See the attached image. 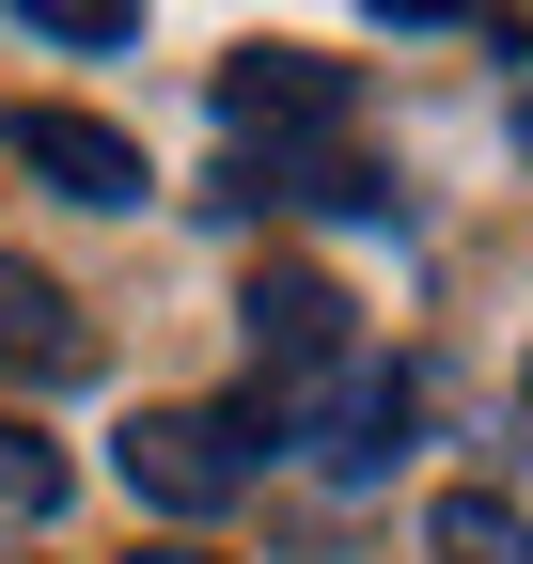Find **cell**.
<instances>
[{
	"instance_id": "5",
	"label": "cell",
	"mask_w": 533,
	"mask_h": 564,
	"mask_svg": "<svg viewBox=\"0 0 533 564\" xmlns=\"http://www.w3.org/2000/svg\"><path fill=\"white\" fill-rule=\"evenodd\" d=\"M0 141H17V173H47L63 204H142L157 173H142V141H126V126H95V110H0Z\"/></svg>"
},
{
	"instance_id": "10",
	"label": "cell",
	"mask_w": 533,
	"mask_h": 564,
	"mask_svg": "<svg viewBox=\"0 0 533 564\" xmlns=\"http://www.w3.org/2000/svg\"><path fill=\"white\" fill-rule=\"evenodd\" d=\"M142 564H220V549H142Z\"/></svg>"
},
{
	"instance_id": "9",
	"label": "cell",
	"mask_w": 533,
	"mask_h": 564,
	"mask_svg": "<svg viewBox=\"0 0 533 564\" xmlns=\"http://www.w3.org/2000/svg\"><path fill=\"white\" fill-rule=\"evenodd\" d=\"M17 32H47V47H142V17H126V0H32Z\"/></svg>"
},
{
	"instance_id": "4",
	"label": "cell",
	"mask_w": 533,
	"mask_h": 564,
	"mask_svg": "<svg viewBox=\"0 0 533 564\" xmlns=\"http://www.w3.org/2000/svg\"><path fill=\"white\" fill-rule=\"evenodd\" d=\"M283 423V440H314V470H392V440H409V377L392 361H346L314 392H251V440Z\"/></svg>"
},
{
	"instance_id": "6",
	"label": "cell",
	"mask_w": 533,
	"mask_h": 564,
	"mask_svg": "<svg viewBox=\"0 0 533 564\" xmlns=\"http://www.w3.org/2000/svg\"><path fill=\"white\" fill-rule=\"evenodd\" d=\"M0 377H95V329H79V299H63V282L47 267H17V251H0Z\"/></svg>"
},
{
	"instance_id": "11",
	"label": "cell",
	"mask_w": 533,
	"mask_h": 564,
	"mask_svg": "<svg viewBox=\"0 0 533 564\" xmlns=\"http://www.w3.org/2000/svg\"><path fill=\"white\" fill-rule=\"evenodd\" d=\"M518 141H533V79H518Z\"/></svg>"
},
{
	"instance_id": "1",
	"label": "cell",
	"mask_w": 533,
	"mask_h": 564,
	"mask_svg": "<svg viewBox=\"0 0 533 564\" xmlns=\"http://www.w3.org/2000/svg\"><path fill=\"white\" fill-rule=\"evenodd\" d=\"M236 486H251V408H142V423H126V502L220 518Z\"/></svg>"
},
{
	"instance_id": "8",
	"label": "cell",
	"mask_w": 533,
	"mask_h": 564,
	"mask_svg": "<svg viewBox=\"0 0 533 564\" xmlns=\"http://www.w3.org/2000/svg\"><path fill=\"white\" fill-rule=\"evenodd\" d=\"M63 486H79V470H63L32 423H0V518H17V533H32V518H63Z\"/></svg>"
},
{
	"instance_id": "3",
	"label": "cell",
	"mask_w": 533,
	"mask_h": 564,
	"mask_svg": "<svg viewBox=\"0 0 533 564\" xmlns=\"http://www.w3.org/2000/svg\"><path fill=\"white\" fill-rule=\"evenodd\" d=\"M346 95H361V79H346L329 47H236V63H220V126L266 141V158H329Z\"/></svg>"
},
{
	"instance_id": "7",
	"label": "cell",
	"mask_w": 533,
	"mask_h": 564,
	"mask_svg": "<svg viewBox=\"0 0 533 564\" xmlns=\"http://www.w3.org/2000/svg\"><path fill=\"white\" fill-rule=\"evenodd\" d=\"M424 564H533V518L502 502V486H439V518H424Z\"/></svg>"
},
{
	"instance_id": "2",
	"label": "cell",
	"mask_w": 533,
	"mask_h": 564,
	"mask_svg": "<svg viewBox=\"0 0 533 564\" xmlns=\"http://www.w3.org/2000/svg\"><path fill=\"white\" fill-rule=\"evenodd\" d=\"M236 314H251V392H314V377L361 361V299L329 267H266Z\"/></svg>"
}]
</instances>
